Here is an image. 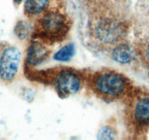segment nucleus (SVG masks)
Listing matches in <instances>:
<instances>
[{
  "label": "nucleus",
  "instance_id": "20e7f679",
  "mask_svg": "<svg viewBox=\"0 0 149 140\" xmlns=\"http://www.w3.org/2000/svg\"><path fill=\"white\" fill-rule=\"evenodd\" d=\"M34 80L50 83L58 96L66 98L78 94L84 83L81 72L71 68H56L34 75Z\"/></svg>",
  "mask_w": 149,
  "mask_h": 140
},
{
  "label": "nucleus",
  "instance_id": "423d86ee",
  "mask_svg": "<svg viewBox=\"0 0 149 140\" xmlns=\"http://www.w3.org/2000/svg\"><path fill=\"white\" fill-rule=\"evenodd\" d=\"M21 61V53L18 48L10 44L0 47V79L12 82L16 78Z\"/></svg>",
  "mask_w": 149,
  "mask_h": 140
},
{
  "label": "nucleus",
  "instance_id": "1a4fd4ad",
  "mask_svg": "<svg viewBox=\"0 0 149 140\" xmlns=\"http://www.w3.org/2000/svg\"><path fill=\"white\" fill-rule=\"evenodd\" d=\"M112 59L120 64H129L134 59V51L126 42H123L111 50Z\"/></svg>",
  "mask_w": 149,
  "mask_h": 140
},
{
  "label": "nucleus",
  "instance_id": "2eb2a0df",
  "mask_svg": "<svg viewBox=\"0 0 149 140\" xmlns=\"http://www.w3.org/2000/svg\"><path fill=\"white\" fill-rule=\"evenodd\" d=\"M13 1L15 4H17V5H19V4L22 2L23 0H13Z\"/></svg>",
  "mask_w": 149,
  "mask_h": 140
},
{
  "label": "nucleus",
  "instance_id": "ddd939ff",
  "mask_svg": "<svg viewBox=\"0 0 149 140\" xmlns=\"http://www.w3.org/2000/svg\"><path fill=\"white\" fill-rule=\"evenodd\" d=\"M116 131L113 128L109 125H104L100 128L97 133V139H113L116 138Z\"/></svg>",
  "mask_w": 149,
  "mask_h": 140
},
{
  "label": "nucleus",
  "instance_id": "9d476101",
  "mask_svg": "<svg viewBox=\"0 0 149 140\" xmlns=\"http://www.w3.org/2000/svg\"><path fill=\"white\" fill-rule=\"evenodd\" d=\"M50 0H26L24 13L29 18L39 16L48 10Z\"/></svg>",
  "mask_w": 149,
  "mask_h": 140
},
{
  "label": "nucleus",
  "instance_id": "f8f14e48",
  "mask_svg": "<svg viewBox=\"0 0 149 140\" xmlns=\"http://www.w3.org/2000/svg\"><path fill=\"white\" fill-rule=\"evenodd\" d=\"M33 28L26 21H18L14 28V33L15 36L21 40H25L28 38L31 33H32Z\"/></svg>",
  "mask_w": 149,
  "mask_h": 140
},
{
  "label": "nucleus",
  "instance_id": "9b49d317",
  "mask_svg": "<svg viewBox=\"0 0 149 140\" xmlns=\"http://www.w3.org/2000/svg\"><path fill=\"white\" fill-rule=\"evenodd\" d=\"M75 53V46L73 43H68L60 48L54 55V59L60 62L70 61Z\"/></svg>",
  "mask_w": 149,
  "mask_h": 140
},
{
  "label": "nucleus",
  "instance_id": "f03ea898",
  "mask_svg": "<svg viewBox=\"0 0 149 140\" xmlns=\"http://www.w3.org/2000/svg\"><path fill=\"white\" fill-rule=\"evenodd\" d=\"M88 32L96 46L111 51L117 45L125 42L127 33L125 18L113 15H90Z\"/></svg>",
  "mask_w": 149,
  "mask_h": 140
},
{
  "label": "nucleus",
  "instance_id": "f257e3e1",
  "mask_svg": "<svg viewBox=\"0 0 149 140\" xmlns=\"http://www.w3.org/2000/svg\"><path fill=\"white\" fill-rule=\"evenodd\" d=\"M91 92L106 102L124 100L132 91L131 81L115 70L102 69L93 72L87 78Z\"/></svg>",
  "mask_w": 149,
  "mask_h": 140
},
{
  "label": "nucleus",
  "instance_id": "7ed1b4c3",
  "mask_svg": "<svg viewBox=\"0 0 149 140\" xmlns=\"http://www.w3.org/2000/svg\"><path fill=\"white\" fill-rule=\"evenodd\" d=\"M72 21L65 14L57 10H46L37 16L31 36L48 45L62 42L67 38Z\"/></svg>",
  "mask_w": 149,
  "mask_h": 140
},
{
  "label": "nucleus",
  "instance_id": "4468645a",
  "mask_svg": "<svg viewBox=\"0 0 149 140\" xmlns=\"http://www.w3.org/2000/svg\"><path fill=\"white\" fill-rule=\"evenodd\" d=\"M144 57L147 60L148 62L149 63V41L146 44V47L144 48Z\"/></svg>",
  "mask_w": 149,
  "mask_h": 140
},
{
  "label": "nucleus",
  "instance_id": "0eeeda50",
  "mask_svg": "<svg viewBox=\"0 0 149 140\" xmlns=\"http://www.w3.org/2000/svg\"><path fill=\"white\" fill-rule=\"evenodd\" d=\"M93 15H113L125 18L124 0H85Z\"/></svg>",
  "mask_w": 149,
  "mask_h": 140
},
{
  "label": "nucleus",
  "instance_id": "6e6552de",
  "mask_svg": "<svg viewBox=\"0 0 149 140\" xmlns=\"http://www.w3.org/2000/svg\"><path fill=\"white\" fill-rule=\"evenodd\" d=\"M49 45L34 39L30 42L26 54V64L29 68H34L43 64L49 58L51 51Z\"/></svg>",
  "mask_w": 149,
  "mask_h": 140
},
{
  "label": "nucleus",
  "instance_id": "39448f33",
  "mask_svg": "<svg viewBox=\"0 0 149 140\" xmlns=\"http://www.w3.org/2000/svg\"><path fill=\"white\" fill-rule=\"evenodd\" d=\"M125 99V118L129 125L140 128L149 125V96H137L132 91Z\"/></svg>",
  "mask_w": 149,
  "mask_h": 140
}]
</instances>
